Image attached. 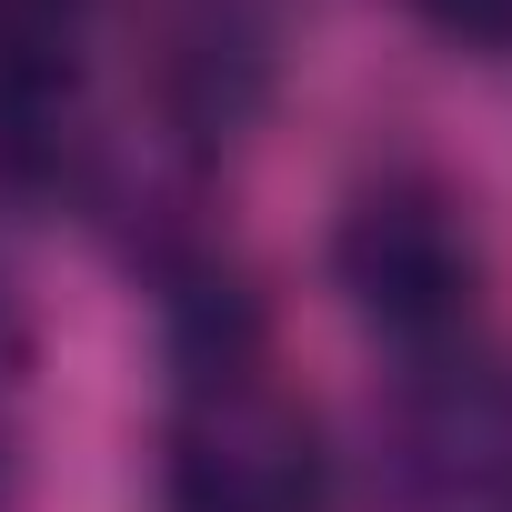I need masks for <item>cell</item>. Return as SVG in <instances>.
<instances>
[{"mask_svg": "<svg viewBox=\"0 0 512 512\" xmlns=\"http://www.w3.org/2000/svg\"><path fill=\"white\" fill-rule=\"evenodd\" d=\"M101 0H0V91H41V81H81Z\"/></svg>", "mask_w": 512, "mask_h": 512, "instance_id": "277c9868", "label": "cell"}, {"mask_svg": "<svg viewBox=\"0 0 512 512\" xmlns=\"http://www.w3.org/2000/svg\"><path fill=\"white\" fill-rule=\"evenodd\" d=\"M161 502L171 512H332L322 412L282 392L262 362L191 372L161 432Z\"/></svg>", "mask_w": 512, "mask_h": 512, "instance_id": "7a4b0ae2", "label": "cell"}, {"mask_svg": "<svg viewBox=\"0 0 512 512\" xmlns=\"http://www.w3.org/2000/svg\"><path fill=\"white\" fill-rule=\"evenodd\" d=\"M332 282L352 292V312L392 352L452 362L472 312H482V231H472L462 191L432 181V171L362 181L332 221Z\"/></svg>", "mask_w": 512, "mask_h": 512, "instance_id": "6da1fadb", "label": "cell"}, {"mask_svg": "<svg viewBox=\"0 0 512 512\" xmlns=\"http://www.w3.org/2000/svg\"><path fill=\"white\" fill-rule=\"evenodd\" d=\"M11 472L21 452H11V342H0V512H11Z\"/></svg>", "mask_w": 512, "mask_h": 512, "instance_id": "8992f818", "label": "cell"}, {"mask_svg": "<svg viewBox=\"0 0 512 512\" xmlns=\"http://www.w3.org/2000/svg\"><path fill=\"white\" fill-rule=\"evenodd\" d=\"M412 11L462 51H512V0H412Z\"/></svg>", "mask_w": 512, "mask_h": 512, "instance_id": "5b68a950", "label": "cell"}, {"mask_svg": "<svg viewBox=\"0 0 512 512\" xmlns=\"http://www.w3.org/2000/svg\"><path fill=\"white\" fill-rule=\"evenodd\" d=\"M161 101L181 111V131H231L262 101V31H251L231 0H201L161 31Z\"/></svg>", "mask_w": 512, "mask_h": 512, "instance_id": "3957f363", "label": "cell"}]
</instances>
